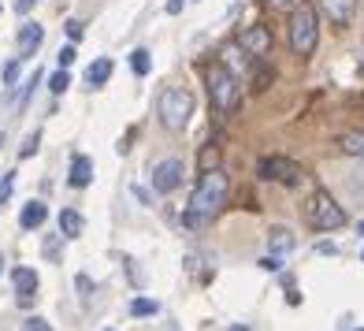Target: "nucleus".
Masks as SVG:
<instances>
[{
	"mask_svg": "<svg viewBox=\"0 0 364 331\" xmlns=\"http://www.w3.org/2000/svg\"><path fill=\"white\" fill-rule=\"evenodd\" d=\"M227 190H231V182H227V175H223L220 168L201 171V179H197L194 194H190V213L212 220V216L227 205Z\"/></svg>",
	"mask_w": 364,
	"mask_h": 331,
	"instance_id": "1",
	"label": "nucleus"
},
{
	"mask_svg": "<svg viewBox=\"0 0 364 331\" xmlns=\"http://www.w3.org/2000/svg\"><path fill=\"white\" fill-rule=\"evenodd\" d=\"M205 86H208V100H212L216 112H234L242 100V86H238V75L220 60L205 71Z\"/></svg>",
	"mask_w": 364,
	"mask_h": 331,
	"instance_id": "2",
	"label": "nucleus"
},
{
	"mask_svg": "<svg viewBox=\"0 0 364 331\" xmlns=\"http://www.w3.org/2000/svg\"><path fill=\"white\" fill-rule=\"evenodd\" d=\"M190 116H194V97H190V89L182 86H168L160 94V123L168 127V131H182V127L190 123Z\"/></svg>",
	"mask_w": 364,
	"mask_h": 331,
	"instance_id": "3",
	"label": "nucleus"
},
{
	"mask_svg": "<svg viewBox=\"0 0 364 331\" xmlns=\"http://www.w3.org/2000/svg\"><path fill=\"white\" fill-rule=\"evenodd\" d=\"M316 45H320V26H316V12L302 4L294 15H290V49H294L297 56H312Z\"/></svg>",
	"mask_w": 364,
	"mask_h": 331,
	"instance_id": "4",
	"label": "nucleus"
},
{
	"mask_svg": "<svg viewBox=\"0 0 364 331\" xmlns=\"http://www.w3.org/2000/svg\"><path fill=\"white\" fill-rule=\"evenodd\" d=\"M305 213H308V224H312L316 231H339V227L345 224L342 205H339L331 194H327V190H316V194L308 197Z\"/></svg>",
	"mask_w": 364,
	"mask_h": 331,
	"instance_id": "5",
	"label": "nucleus"
},
{
	"mask_svg": "<svg viewBox=\"0 0 364 331\" xmlns=\"http://www.w3.org/2000/svg\"><path fill=\"white\" fill-rule=\"evenodd\" d=\"M257 175L268 182H283V186H297L305 179V168L297 160H290V156H260Z\"/></svg>",
	"mask_w": 364,
	"mask_h": 331,
	"instance_id": "6",
	"label": "nucleus"
},
{
	"mask_svg": "<svg viewBox=\"0 0 364 331\" xmlns=\"http://www.w3.org/2000/svg\"><path fill=\"white\" fill-rule=\"evenodd\" d=\"M179 182H182V160H175V156H168L152 168V190L157 194H171Z\"/></svg>",
	"mask_w": 364,
	"mask_h": 331,
	"instance_id": "7",
	"label": "nucleus"
},
{
	"mask_svg": "<svg viewBox=\"0 0 364 331\" xmlns=\"http://www.w3.org/2000/svg\"><path fill=\"white\" fill-rule=\"evenodd\" d=\"M238 45L249 52V56H268V52H271V30H268V26H249V30H242Z\"/></svg>",
	"mask_w": 364,
	"mask_h": 331,
	"instance_id": "8",
	"label": "nucleus"
},
{
	"mask_svg": "<svg viewBox=\"0 0 364 331\" xmlns=\"http://www.w3.org/2000/svg\"><path fill=\"white\" fill-rule=\"evenodd\" d=\"M12 283H15V294H19V306L30 309L34 298H38V294H34V290H38V272H34V268H15Z\"/></svg>",
	"mask_w": 364,
	"mask_h": 331,
	"instance_id": "9",
	"label": "nucleus"
},
{
	"mask_svg": "<svg viewBox=\"0 0 364 331\" xmlns=\"http://www.w3.org/2000/svg\"><path fill=\"white\" fill-rule=\"evenodd\" d=\"M320 8L334 26H350L353 12H357V0H320Z\"/></svg>",
	"mask_w": 364,
	"mask_h": 331,
	"instance_id": "10",
	"label": "nucleus"
},
{
	"mask_svg": "<svg viewBox=\"0 0 364 331\" xmlns=\"http://www.w3.org/2000/svg\"><path fill=\"white\" fill-rule=\"evenodd\" d=\"M41 41H45V26H38V23H23V30H19V56L30 60L34 52L41 49Z\"/></svg>",
	"mask_w": 364,
	"mask_h": 331,
	"instance_id": "11",
	"label": "nucleus"
},
{
	"mask_svg": "<svg viewBox=\"0 0 364 331\" xmlns=\"http://www.w3.org/2000/svg\"><path fill=\"white\" fill-rule=\"evenodd\" d=\"M67 182L75 190H86L89 182H93V160H89V156H75V160H71V171H67Z\"/></svg>",
	"mask_w": 364,
	"mask_h": 331,
	"instance_id": "12",
	"label": "nucleus"
},
{
	"mask_svg": "<svg viewBox=\"0 0 364 331\" xmlns=\"http://www.w3.org/2000/svg\"><path fill=\"white\" fill-rule=\"evenodd\" d=\"M294 246H297V238H294V231H290V227H271V231H268V250H271V253L286 257Z\"/></svg>",
	"mask_w": 364,
	"mask_h": 331,
	"instance_id": "13",
	"label": "nucleus"
},
{
	"mask_svg": "<svg viewBox=\"0 0 364 331\" xmlns=\"http://www.w3.org/2000/svg\"><path fill=\"white\" fill-rule=\"evenodd\" d=\"M45 220H49V209H45V201H30V205H23V213H19V224L26 227V231L41 227Z\"/></svg>",
	"mask_w": 364,
	"mask_h": 331,
	"instance_id": "14",
	"label": "nucleus"
},
{
	"mask_svg": "<svg viewBox=\"0 0 364 331\" xmlns=\"http://www.w3.org/2000/svg\"><path fill=\"white\" fill-rule=\"evenodd\" d=\"M82 231H86V220H82V213H75V209H63V213H60V235L63 238H78Z\"/></svg>",
	"mask_w": 364,
	"mask_h": 331,
	"instance_id": "15",
	"label": "nucleus"
},
{
	"mask_svg": "<svg viewBox=\"0 0 364 331\" xmlns=\"http://www.w3.org/2000/svg\"><path fill=\"white\" fill-rule=\"evenodd\" d=\"M108 78H112V60H108V56H101L97 63H89V71H86L89 86H104Z\"/></svg>",
	"mask_w": 364,
	"mask_h": 331,
	"instance_id": "16",
	"label": "nucleus"
},
{
	"mask_svg": "<svg viewBox=\"0 0 364 331\" xmlns=\"http://www.w3.org/2000/svg\"><path fill=\"white\" fill-rule=\"evenodd\" d=\"M339 145L345 156H364V131H345L339 138Z\"/></svg>",
	"mask_w": 364,
	"mask_h": 331,
	"instance_id": "17",
	"label": "nucleus"
},
{
	"mask_svg": "<svg viewBox=\"0 0 364 331\" xmlns=\"http://www.w3.org/2000/svg\"><path fill=\"white\" fill-rule=\"evenodd\" d=\"M242 56H249V52H245L242 45H227V49H223V63L234 71V75H238V71L245 67V60H242Z\"/></svg>",
	"mask_w": 364,
	"mask_h": 331,
	"instance_id": "18",
	"label": "nucleus"
},
{
	"mask_svg": "<svg viewBox=\"0 0 364 331\" xmlns=\"http://www.w3.org/2000/svg\"><path fill=\"white\" fill-rule=\"evenodd\" d=\"M157 312H160L157 298H134L130 301V317H157Z\"/></svg>",
	"mask_w": 364,
	"mask_h": 331,
	"instance_id": "19",
	"label": "nucleus"
},
{
	"mask_svg": "<svg viewBox=\"0 0 364 331\" xmlns=\"http://www.w3.org/2000/svg\"><path fill=\"white\" fill-rule=\"evenodd\" d=\"M130 67H134V75H149V67H152V60H149V49H134L130 52Z\"/></svg>",
	"mask_w": 364,
	"mask_h": 331,
	"instance_id": "20",
	"label": "nucleus"
},
{
	"mask_svg": "<svg viewBox=\"0 0 364 331\" xmlns=\"http://www.w3.org/2000/svg\"><path fill=\"white\" fill-rule=\"evenodd\" d=\"M212 168H220V149H216V145H205L201 149V171H212Z\"/></svg>",
	"mask_w": 364,
	"mask_h": 331,
	"instance_id": "21",
	"label": "nucleus"
},
{
	"mask_svg": "<svg viewBox=\"0 0 364 331\" xmlns=\"http://www.w3.org/2000/svg\"><path fill=\"white\" fill-rule=\"evenodd\" d=\"M67 86H71V75H67V67H60L56 75L49 78V89H52V94H63Z\"/></svg>",
	"mask_w": 364,
	"mask_h": 331,
	"instance_id": "22",
	"label": "nucleus"
},
{
	"mask_svg": "<svg viewBox=\"0 0 364 331\" xmlns=\"http://www.w3.org/2000/svg\"><path fill=\"white\" fill-rule=\"evenodd\" d=\"M15 190V171H4V179H0V209L8 205V197H12Z\"/></svg>",
	"mask_w": 364,
	"mask_h": 331,
	"instance_id": "23",
	"label": "nucleus"
},
{
	"mask_svg": "<svg viewBox=\"0 0 364 331\" xmlns=\"http://www.w3.org/2000/svg\"><path fill=\"white\" fill-rule=\"evenodd\" d=\"M19 63H23V56L4 63V86H15V82H19Z\"/></svg>",
	"mask_w": 364,
	"mask_h": 331,
	"instance_id": "24",
	"label": "nucleus"
},
{
	"mask_svg": "<svg viewBox=\"0 0 364 331\" xmlns=\"http://www.w3.org/2000/svg\"><path fill=\"white\" fill-rule=\"evenodd\" d=\"M38 145H41V134H38V131H34V134H26V142H23L19 156H23V160H26V156H34V153H38Z\"/></svg>",
	"mask_w": 364,
	"mask_h": 331,
	"instance_id": "25",
	"label": "nucleus"
},
{
	"mask_svg": "<svg viewBox=\"0 0 364 331\" xmlns=\"http://www.w3.org/2000/svg\"><path fill=\"white\" fill-rule=\"evenodd\" d=\"M23 331H52V328H49V320H41V317H26Z\"/></svg>",
	"mask_w": 364,
	"mask_h": 331,
	"instance_id": "26",
	"label": "nucleus"
},
{
	"mask_svg": "<svg viewBox=\"0 0 364 331\" xmlns=\"http://www.w3.org/2000/svg\"><path fill=\"white\" fill-rule=\"evenodd\" d=\"M60 238L63 235H52L49 242H45V257H49V261H60Z\"/></svg>",
	"mask_w": 364,
	"mask_h": 331,
	"instance_id": "27",
	"label": "nucleus"
},
{
	"mask_svg": "<svg viewBox=\"0 0 364 331\" xmlns=\"http://www.w3.org/2000/svg\"><path fill=\"white\" fill-rule=\"evenodd\" d=\"M260 268H264V272H279V268H283V257H279V253H268V257L260 261Z\"/></svg>",
	"mask_w": 364,
	"mask_h": 331,
	"instance_id": "28",
	"label": "nucleus"
},
{
	"mask_svg": "<svg viewBox=\"0 0 364 331\" xmlns=\"http://www.w3.org/2000/svg\"><path fill=\"white\" fill-rule=\"evenodd\" d=\"M75 56H78L75 45H63V49H60V67H71V63H75Z\"/></svg>",
	"mask_w": 364,
	"mask_h": 331,
	"instance_id": "29",
	"label": "nucleus"
},
{
	"mask_svg": "<svg viewBox=\"0 0 364 331\" xmlns=\"http://www.w3.org/2000/svg\"><path fill=\"white\" fill-rule=\"evenodd\" d=\"M67 38H71V41L82 38V23H78V19H67Z\"/></svg>",
	"mask_w": 364,
	"mask_h": 331,
	"instance_id": "30",
	"label": "nucleus"
},
{
	"mask_svg": "<svg viewBox=\"0 0 364 331\" xmlns=\"http://www.w3.org/2000/svg\"><path fill=\"white\" fill-rule=\"evenodd\" d=\"M34 4H38V0H15V12H19V15H26Z\"/></svg>",
	"mask_w": 364,
	"mask_h": 331,
	"instance_id": "31",
	"label": "nucleus"
},
{
	"mask_svg": "<svg viewBox=\"0 0 364 331\" xmlns=\"http://www.w3.org/2000/svg\"><path fill=\"white\" fill-rule=\"evenodd\" d=\"M78 290H82V298L89 294V275H78Z\"/></svg>",
	"mask_w": 364,
	"mask_h": 331,
	"instance_id": "32",
	"label": "nucleus"
},
{
	"mask_svg": "<svg viewBox=\"0 0 364 331\" xmlns=\"http://www.w3.org/2000/svg\"><path fill=\"white\" fill-rule=\"evenodd\" d=\"M182 12V0H168V15H179Z\"/></svg>",
	"mask_w": 364,
	"mask_h": 331,
	"instance_id": "33",
	"label": "nucleus"
},
{
	"mask_svg": "<svg viewBox=\"0 0 364 331\" xmlns=\"http://www.w3.org/2000/svg\"><path fill=\"white\" fill-rule=\"evenodd\" d=\"M271 4H290V0H271Z\"/></svg>",
	"mask_w": 364,
	"mask_h": 331,
	"instance_id": "34",
	"label": "nucleus"
},
{
	"mask_svg": "<svg viewBox=\"0 0 364 331\" xmlns=\"http://www.w3.org/2000/svg\"><path fill=\"white\" fill-rule=\"evenodd\" d=\"M231 331H249V328H242V324H238V328H231Z\"/></svg>",
	"mask_w": 364,
	"mask_h": 331,
	"instance_id": "35",
	"label": "nucleus"
},
{
	"mask_svg": "<svg viewBox=\"0 0 364 331\" xmlns=\"http://www.w3.org/2000/svg\"><path fill=\"white\" fill-rule=\"evenodd\" d=\"M361 67H364V49H361Z\"/></svg>",
	"mask_w": 364,
	"mask_h": 331,
	"instance_id": "36",
	"label": "nucleus"
},
{
	"mask_svg": "<svg viewBox=\"0 0 364 331\" xmlns=\"http://www.w3.org/2000/svg\"><path fill=\"white\" fill-rule=\"evenodd\" d=\"M0 272H4V261H0Z\"/></svg>",
	"mask_w": 364,
	"mask_h": 331,
	"instance_id": "37",
	"label": "nucleus"
},
{
	"mask_svg": "<svg viewBox=\"0 0 364 331\" xmlns=\"http://www.w3.org/2000/svg\"><path fill=\"white\" fill-rule=\"evenodd\" d=\"M361 235H364V224H361Z\"/></svg>",
	"mask_w": 364,
	"mask_h": 331,
	"instance_id": "38",
	"label": "nucleus"
},
{
	"mask_svg": "<svg viewBox=\"0 0 364 331\" xmlns=\"http://www.w3.org/2000/svg\"><path fill=\"white\" fill-rule=\"evenodd\" d=\"M357 331H364V328H357Z\"/></svg>",
	"mask_w": 364,
	"mask_h": 331,
	"instance_id": "39",
	"label": "nucleus"
},
{
	"mask_svg": "<svg viewBox=\"0 0 364 331\" xmlns=\"http://www.w3.org/2000/svg\"><path fill=\"white\" fill-rule=\"evenodd\" d=\"M108 331H112V328H108Z\"/></svg>",
	"mask_w": 364,
	"mask_h": 331,
	"instance_id": "40",
	"label": "nucleus"
},
{
	"mask_svg": "<svg viewBox=\"0 0 364 331\" xmlns=\"http://www.w3.org/2000/svg\"><path fill=\"white\" fill-rule=\"evenodd\" d=\"M361 257H364V253H361Z\"/></svg>",
	"mask_w": 364,
	"mask_h": 331,
	"instance_id": "41",
	"label": "nucleus"
}]
</instances>
